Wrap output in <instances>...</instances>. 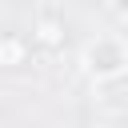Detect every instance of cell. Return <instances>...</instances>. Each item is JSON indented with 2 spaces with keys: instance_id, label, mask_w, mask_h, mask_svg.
<instances>
[{
  "instance_id": "6da1fadb",
  "label": "cell",
  "mask_w": 128,
  "mask_h": 128,
  "mask_svg": "<svg viewBox=\"0 0 128 128\" xmlns=\"http://www.w3.org/2000/svg\"><path fill=\"white\" fill-rule=\"evenodd\" d=\"M80 68L88 80H108V76H120L128 72V40L124 36H92L84 48H80Z\"/></svg>"
},
{
  "instance_id": "7a4b0ae2",
  "label": "cell",
  "mask_w": 128,
  "mask_h": 128,
  "mask_svg": "<svg viewBox=\"0 0 128 128\" xmlns=\"http://www.w3.org/2000/svg\"><path fill=\"white\" fill-rule=\"evenodd\" d=\"M92 104L104 116H128V72L108 76V80H92Z\"/></svg>"
},
{
  "instance_id": "3957f363",
  "label": "cell",
  "mask_w": 128,
  "mask_h": 128,
  "mask_svg": "<svg viewBox=\"0 0 128 128\" xmlns=\"http://www.w3.org/2000/svg\"><path fill=\"white\" fill-rule=\"evenodd\" d=\"M32 52H36L32 36H24V32H0V68L4 72L28 68L32 64Z\"/></svg>"
},
{
  "instance_id": "277c9868",
  "label": "cell",
  "mask_w": 128,
  "mask_h": 128,
  "mask_svg": "<svg viewBox=\"0 0 128 128\" xmlns=\"http://www.w3.org/2000/svg\"><path fill=\"white\" fill-rule=\"evenodd\" d=\"M64 40H68L64 20H56V16H40V20H36V28H32V44H36L40 52H60Z\"/></svg>"
},
{
  "instance_id": "5b68a950",
  "label": "cell",
  "mask_w": 128,
  "mask_h": 128,
  "mask_svg": "<svg viewBox=\"0 0 128 128\" xmlns=\"http://www.w3.org/2000/svg\"><path fill=\"white\" fill-rule=\"evenodd\" d=\"M108 8H112L120 20H128V0H108Z\"/></svg>"
}]
</instances>
